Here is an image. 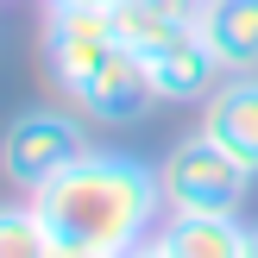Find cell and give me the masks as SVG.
<instances>
[{
    "mask_svg": "<svg viewBox=\"0 0 258 258\" xmlns=\"http://www.w3.org/2000/svg\"><path fill=\"white\" fill-rule=\"evenodd\" d=\"M38 214L50 221L57 239H76V246H95L107 258L139 252L164 208V183H158V164L133 158V151H95L88 145L76 164H63L44 189H32Z\"/></svg>",
    "mask_w": 258,
    "mask_h": 258,
    "instance_id": "1",
    "label": "cell"
},
{
    "mask_svg": "<svg viewBox=\"0 0 258 258\" xmlns=\"http://www.w3.org/2000/svg\"><path fill=\"white\" fill-rule=\"evenodd\" d=\"M158 183H164V208L170 214H246L258 170L239 164L233 151H221L196 126V133H183L158 158Z\"/></svg>",
    "mask_w": 258,
    "mask_h": 258,
    "instance_id": "2",
    "label": "cell"
},
{
    "mask_svg": "<svg viewBox=\"0 0 258 258\" xmlns=\"http://www.w3.org/2000/svg\"><path fill=\"white\" fill-rule=\"evenodd\" d=\"M88 151V113L76 107H25L7 120L0 133V176H7L19 196L44 189L63 164H76Z\"/></svg>",
    "mask_w": 258,
    "mask_h": 258,
    "instance_id": "3",
    "label": "cell"
},
{
    "mask_svg": "<svg viewBox=\"0 0 258 258\" xmlns=\"http://www.w3.org/2000/svg\"><path fill=\"white\" fill-rule=\"evenodd\" d=\"M113 50H120L113 13L82 7V0H44V63H50V82H57L63 95H70L76 82H88Z\"/></svg>",
    "mask_w": 258,
    "mask_h": 258,
    "instance_id": "4",
    "label": "cell"
},
{
    "mask_svg": "<svg viewBox=\"0 0 258 258\" xmlns=\"http://www.w3.org/2000/svg\"><path fill=\"white\" fill-rule=\"evenodd\" d=\"M70 101H76V107H82L95 126H133V120H139V113H145L158 95H151L145 63H139L133 50L120 44V50H113V57L101 63L95 76H88V82H76V88H70Z\"/></svg>",
    "mask_w": 258,
    "mask_h": 258,
    "instance_id": "5",
    "label": "cell"
},
{
    "mask_svg": "<svg viewBox=\"0 0 258 258\" xmlns=\"http://www.w3.org/2000/svg\"><path fill=\"white\" fill-rule=\"evenodd\" d=\"M196 126L221 151H233L239 164L258 170V70L252 76H221L208 88V101L196 107Z\"/></svg>",
    "mask_w": 258,
    "mask_h": 258,
    "instance_id": "6",
    "label": "cell"
},
{
    "mask_svg": "<svg viewBox=\"0 0 258 258\" xmlns=\"http://www.w3.org/2000/svg\"><path fill=\"white\" fill-rule=\"evenodd\" d=\"M145 76H151V95L170 101V107H202L208 101V88L221 82V63H214V50L202 44V32L176 38V44H164L158 57H145Z\"/></svg>",
    "mask_w": 258,
    "mask_h": 258,
    "instance_id": "7",
    "label": "cell"
},
{
    "mask_svg": "<svg viewBox=\"0 0 258 258\" xmlns=\"http://www.w3.org/2000/svg\"><path fill=\"white\" fill-rule=\"evenodd\" d=\"M196 32H202V44L214 50V63L227 76L258 70V0H202Z\"/></svg>",
    "mask_w": 258,
    "mask_h": 258,
    "instance_id": "8",
    "label": "cell"
},
{
    "mask_svg": "<svg viewBox=\"0 0 258 258\" xmlns=\"http://www.w3.org/2000/svg\"><path fill=\"white\" fill-rule=\"evenodd\" d=\"M164 258H246L252 227L239 214H164L158 233Z\"/></svg>",
    "mask_w": 258,
    "mask_h": 258,
    "instance_id": "9",
    "label": "cell"
},
{
    "mask_svg": "<svg viewBox=\"0 0 258 258\" xmlns=\"http://www.w3.org/2000/svg\"><path fill=\"white\" fill-rule=\"evenodd\" d=\"M196 7H202V0H126V7L113 13V25H120V44L133 50L139 63L158 57L164 44H176V38L196 32Z\"/></svg>",
    "mask_w": 258,
    "mask_h": 258,
    "instance_id": "10",
    "label": "cell"
},
{
    "mask_svg": "<svg viewBox=\"0 0 258 258\" xmlns=\"http://www.w3.org/2000/svg\"><path fill=\"white\" fill-rule=\"evenodd\" d=\"M57 252V233L38 214V202H0V258H50Z\"/></svg>",
    "mask_w": 258,
    "mask_h": 258,
    "instance_id": "11",
    "label": "cell"
},
{
    "mask_svg": "<svg viewBox=\"0 0 258 258\" xmlns=\"http://www.w3.org/2000/svg\"><path fill=\"white\" fill-rule=\"evenodd\" d=\"M50 258H107V252H95V246H76V239H57V252Z\"/></svg>",
    "mask_w": 258,
    "mask_h": 258,
    "instance_id": "12",
    "label": "cell"
},
{
    "mask_svg": "<svg viewBox=\"0 0 258 258\" xmlns=\"http://www.w3.org/2000/svg\"><path fill=\"white\" fill-rule=\"evenodd\" d=\"M126 258H164V246H158V239H145V246H139V252H126Z\"/></svg>",
    "mask_w": 258,
    "mask_h": 258,
    "instance_id": "13",
    "label": "cell"
},
{
    "mask_svg": "<svg viewBox=\"0 0 258 258\" xmlns=\"http://www.w3.org/2000/svg\"><path fill=\"white\" fill-rule=\"evenodd\" d=\"M82 7H101V13H120L126 0H82Z\"/></svg>",
    "mask_w": 258,
    "mask_h": 258,
    "instance_id": "14",
    "label": "cell"
},
{
    "mask_svg": "<svg viewBox=\"0 0 258 258\" xmlns=\"http://www.w3.org/2000/svg\"><path fill=\"white\" fill-rule=\"evenodd\" d=\"M246 258H258V227H252V246H246Z\"/></svg>",
    "mask_w": 258,
    "mask_h": 258,
    "instance_id": "15",
    "label": "cell"
}]
</instances>
